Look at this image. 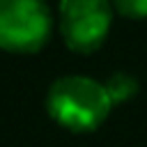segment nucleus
Masks as SVG:
<instances>
[{
  "label": "nucleus",
  "mask_w": 147,
  "mask_h": 147,
  "mask_svg": "<svg viewBox=\"0 0 147 147\" xmlns=\"http://www.w3.org/2000/svg\"><path fill=\"white\" fill-rule=\"evenodd\" d=\"M103 87H106L108 99H110L113 106H122V103L131 101L138 94V80L126 71H115L113 76H108Z\"/></svg>",
  "instance_id": "4"
},
{
  "label": "nucleus",
  "mask_w": 147,
  "mask_h": 147,
  "mask_svg": "<svg viewBox=\"0 0 147 147\" xmlns=\"http://www.w3.org/2000/svg\"><path fill=\"white\" fill-rule=\"evenodd\" d=\"M113 23L110 0H60L57 28L64 44L76 53L96 51Z\"/></svg>",
  "instance_id": "3"
},
{
  "label": "nucleus",
  "mask_w": 147,
  "mask_h": 147,
  "mask_svg": "<svg viewBox=\"0 0 147 147\" xmlns=\"http://www.w3.org/2000/svg\"><path fill=\"white\" fill-rule=\"evenodd\" d=\"M113 9L129 18H147V0H110Z\"/></svg>",
  "instance_id": "5"
},
{
  "label": "nucleus",
  "mask_w": 147,
  "mask_h": 147,
  "mask_svg": "<svg viewBox=\"0 0 147 147\" xmlns=\"http://www.w3.org/2000/svg\"><path fill=\"white\" fill-rule=\"evenodd\" d=\"M46 108L48 115L60 126L76 133H87L103 124L113 103L108 99L103 83L90 76L71 74L57 78L51 85L46 96Z\"/></svg>",
  "instance_id": "1"
},
{
  "label": "nucleus",
  "mask_w": 147,
  "mask_h": 147,
  "mask_svg": "<svg viewBox=\"0 0 147 147\" xmlns=\"http://www.w3.org/2000/svg\"><path fill=\"white\" fill-rule=\"evenodd\" d=\"M53 32V14L44 0H0V48L37 53Z\"/></svg>",
  "instance_id": "2"
}]
</instances>
